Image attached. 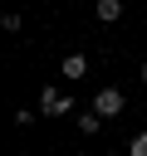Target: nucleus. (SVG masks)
<instances>
[{
    "instance_id": "f257e3e1",
    "label": "nucleus",
    "mask_w": 147,
    "mask_h": 156,
    "mask_svg": "<svg viewBox=\"0 0 147 156\" xmlns=\"http://www.w3.org/2000/svg\"><path fill=\"white\" fill-rule=\"evenodd\" d=\"M123 102H127V98H123L118 88H103V93L93 98V112H98V117H118V112H123Z\"/></svg>"
},
{
    "instance_id": "f03ea898",
    "label": "nucleus",
    "mask_w": 147,
    "mask_h": 156,
    "mask_svg": "<svg viewBox=\"0 0 147 156\" xmlns=\"http://www.w3.org/2000/svg\"><path fill=\"white\" fill-rule=\"evenodd\" d=\"M69 107H74V102H69L59 88H44V98H39V112H44V117H64Z\"/></svg>"
},
{
    "instance_id": "7ed1b4c3",
    "label": "nucleus",
    "mask_w": 147,
    "mask_h": 156,
    "mask_svg": "<svg viewBox=\"0 0 147 156\" xmlns=\"http://www.w3.org/2000/svg\"><path fill=\"white\" fill-rule=\"evenodd\" d=\"M59 73H64V78L74 83V78H83V73H88V58H83V54H64V63H59Z\"/></svg>"
},
{
    "instance_id": "20e7f679",
    "label": "nucleus",
    "mask_w": 147,
    "mask_h": 156,
    "mask_svg": "<svg viewBox=\"0 0 147 156\" xmlns=\"http://www.w3.org/2000/svg\"><path fill=\"white\" fill-rule=\"evenodd\" d=\"M93 15H98L103 24H113V20L123 15V0H98V5H93Z\"/></svg>"
},
{
    "instance_id": "39448f33",
    "label": "nucleus",
    "mask_w": 147,
    "mask_h": 156,
    "mask_svg": "<svg viewBox=\"0 0 147 156\" xmlns=\"http://www.w3.org/2000/svg\"><path fill=\"white\" fill-rule=\"evenodd\" d=\"M98 127H103V117H98V112H78V132H88V136H93Z\"/></svg>"
},
{
    "instance_id": "423d86ee",
    "label": "nucleus",
    "mask_w": 147,
    "mask_h": 156,
    "mask_svg": "<svg viewBox=\"0 0 147 156\" xmlns=\"http://www.w3.org/2000/svg\"><path fill=\"white\" fill-rule=\"evenodd\" d=\"M127 151H132V156H147V132H137V136H132V146H127Z\"/></svg>"
},
{
    "instance_id": "0eeeda50",
    "label": "nucleus",
    "mask_w": 147,
    "mask_h": 156,
    "mask_svg": "<svg viewBox=\"0 0 147 156\" xmlns=\"http://www.w3.org/2000/svg\"><path fill=\"white\" fill-rule=\"evenodd\" d=\"M142 83H147V63H142Z\"/></svg>"
},
{
    "instance_id": "6e6552de",
    "label": "nucleus",
    "mask_w": 147,
    "mask_h": 156,
    "mask_svg": "<svg viewBox=\"0 0 147 156\" xmlns=\"http://www.w3.org/2000/svg\"><path fill=\"white\" fill-rule=\"evenodd\" d=\"M74 156H78V151H74Z\"/></svg>"
}]
</instances>
